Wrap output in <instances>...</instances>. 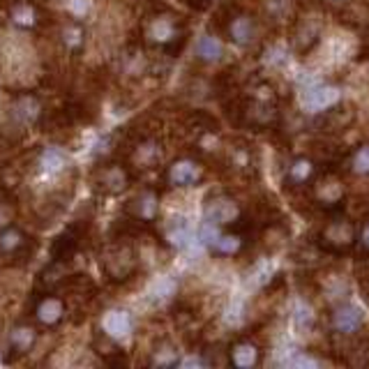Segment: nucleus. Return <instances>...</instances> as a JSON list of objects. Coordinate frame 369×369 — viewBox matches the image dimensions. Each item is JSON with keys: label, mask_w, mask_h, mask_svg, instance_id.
Returning a JSON list of instances; mask_svg holds the SVG:
<instances>
[{"label": "nucleus", "mask_w": 369, "mask_h": 369, "mask_svg": "<svg viewBox=\"0 0 369 369\" xmlns=\"http://www.w3.org/2000/svg\"><path fill=\"white\" fill-rule=\"evenodd\" d=\"M155 240L160 243L162 247H169V249H187L192 243V228L187 224L184 217H171L169 221L164 224V228L160 231L157 228Z\"/></svg>", "instance_id": "obj_27"}, {"label": "nucleus", "mask_w": 369, "mask_h": 369, "mask_svg": "<svg viewBox=\"0 0 369 369\" xmlns=\"http://www.w3.org/2000/svg\"><path fill=\"white\" fill-rule=\"evenodd\" d=\"M321 164L309 155H295L293 160L286 164L284 171V192L293 194V197H302L307 187L319 175Z\"/></svg>", "instance_id": "obj_21"}, {"label": "nucleus", "mask_w": 369, "mask_h": 369, "mask_svg": "<svg viewBox=\"0 0 369 369\" xmlns=\"http://www.w3.org/2000/svg\"><path fill=\"white\" fill-rule=\"evenodd\" d=\"M332 3H346V0H332Z\"/></svg>", "instance_id": "obj_41"}, {"label": "nucleus", "mask_w": 369, "mask_h": 369, "mask_svg": "<svg viewBox=\"0 0 369 369\" xmlns=\"http://www.w3.org/2000/svg\"><path fill=\"white\" fill-rule=\"evenodd\" d=\"M323 33V14L321 5L314 0H298L293 7V16L289 21V46L298 58L307 55L316 49Z\"/></svg>", "instance_id": "obj_4"}, {"label": "nucleus", "mask_w": 369, "mask_h": 369, "mask_svg": "<svg viewBox=\"0 0 369 369\" xmlns=\"http://www.w3.org/2000/svg\"><path fill=\"white\" fill-rule=\"evenodd\" d=\"M138 180V175L129 169V164L123 162L120 157H106V160H97V164L90 171V187L97 197H120L125 194L132 184Z\"/></svg>", "instance_id": "obj_8"}, {"label": "nucleus", "mask_w": 369, "mask_h": 369, "mask_svg": "<svg viewBox=\"0 0 369 369\" xmlns=\"http://www.w3.org/2000/svg\"><path fill=\"white\" fill-rule=\"evenodd\" d=\"M201 243L210 249L212 256L217 258H236L240 254H245L249 247H252L256 233H249V231H240V228H219L215 224H208L203 221V226L199 231Z\"/></svg>", "instance_id": "obj_10"}, {"label": "nucleus", "mask_w": 369, "mask_h": 369, "mask_svg": "<svg viewBox=\"0 0 369 369\" xmlns=\"http://www.w3.org/2000/svg\"><path fill=\"white\" fill-rule=\"evenodd\" d=\"M7 23H12L16 31L42 35L51 31L55 18L40 0H5Z\"/></svg>", "instance_id": "obj_12"}, {"label": "nucleus", "mask_w": 369, "mask_h": 369, "mask_svg": "<svg viewBox=\"0 0 369 369\" xmlns=\"http://www.w3.org/2000/svg\"><path fill=\"white\" fill-rule=\"evenodd\" d=\"M101 275L111 286H127L141 275V258L136 252V240L123 236H109L99 249Z\"/></svg>", "instance_id": "obj_3"}, {"label": "nucleus", "mask_w": 369, "mask_h": 369, "mask_svg": "<svg viewBox=\"0 0 369 369\" xmlns=\"http://www.w3.org/2000/svg\"><path fill=\"white\" fill-rule=\"evenodd\" d=\"M162 197H164V189L160 184H145V187H141L125 201L123 215L134 219L136 224H141L143 228L157 233V221H160V215H162Z\"/></svg>", "instance_id": "obj_14"}, {"label": "nucleus", "mask_w": 369, "mask_h": 369, "mask_svg": "<svg viewBox=\"0 0 369 369\" xmlns=\"http://www.w3.org/2000/svg\"><path fill=\"white\" fill-rule=\"evenodd\" d=\"M226 365L236 367V369H254L263 363L265 356V346L263 341L258 339L252 332H245V335L233 337L226 344Z\"/></svg>", "instance_id": "obj_20"}, {"label": "nucleus", "mask_w": 369, "mask_h": 369, "mask_svg": "<svg viewBox=\"0 0 369 369\" xmlns=\"http://www.w3.org/2000/svg\"><path fill=\"white\" fill-rule=\"evenodd\" d=\"M358 284H360V289H363L365 300L369 302V263L358 270Z\"/></svg>", "instance_id": "obj_38"}, {"label": "nucleus", "mask_w": 369, "mask_h": 369, "mask_svg": "<svg viewBox=\"0 0 369 369\" xmlns=\"http://www.w3.org/2000/svg\"><path fill=\"white\" fill-rule=\"evenodd\" d=\"M92 236V219H74L72 224L60 231L58 236L51 240L49 245V261L53 263H62V265H70L77 254L86 245V240Z\"/></svg>", "instance_id": "obj_15"}, {"label": "nucleus", "mask_w": 369, "mask_h": 369, "mask_svg": "<svg viewBox=\"0 0 369 369\" xmlns=\"http://www.w3.org/2000/svg\"><path fill=\"white\" fill-rule=\"evenodd\" d=\"M289 363H291V367H298V369H314L321 365V360L314 353H309V351H298Z\"/></svg>", "instance_id": "obj_36"}, {"label": "nucleus", "mask_w": 369, "mask_h": 369, "mask_svg": "<svg viewBox=\"0 0 369 369\" xmlns=\"http://www.w3.org/2000/svg\"><path fill=\"white\" fill-rule=\"evenodd\" d=\"M363 326H365L363 312L353 307V304H339L330 314V328L339 337H353L363 330Z\"/></svg>", "instance_id": "obj_24"}, {"label": "nucleus", "mask_w": 369, "mask_h": 369, "mask_svg": "<svg viewBox=\"0 0 369 369\" xmlns=\"http://www.w3.org/2000/svg\"><path fill=\"white\" fill-rule=\"evenodd\" d=\"M245 212L247 210H243V206H240L233 194H228L224 189L210 192L206 201H203V219L219 228L233 226Z\"/></svg>", "instance_id": "obj_18"}, {"label": "nucleus", "mask_w": 369, "mask_h": 369, "mask_svg": "<svg viewBox=\"0 0 369 369\" xmlns=\"http://www.w3.org/2000/svg\"><path fill=\"white\" fill-rule=\"evenodd\" d=\"M337 101H341V92L337 86H330V83H319V86H312L302 92V109L314 116L335 106Z\"/></svg>", "instance_id": "obj_25"}, {"label": "nucleus", "mask_w": 369, "mask_h": 369, "mask_svg": "<svg viewBox=\"0 0 369 369\" xmlns=\"http://www.w3.org/2000/svg\"><path fill=\"white\" fill-rule=\"evenodd\" d=\"M16 206H18L16 192L0 187V228H5L7 224H12V221H14Z\"/></svg>", "instance_id": "obj_34"}, {"label": "nucleus", "mask_w": 369, "mask_h": 369, "mask_svg": "<svg viewBox=\"0 0 369 369\" xmlns=\"http://www.w3.org/2000/svg\"><path fill=\"white\" fill-rule=\"evenodd\" d=\"M215 166L221 175H228V178L243 182H256L258 175H261L256 145L243 136H233L226 143H221L217 160L210 169H215Z\"/></svg>", "instance_id": "obj_5"}, {"label": "nucleus", "mask_w": 369, "mask_h": 369, "mask_svg": "<svg viewBox=\"0 0 369 369\" xmlns=\"http://www.w3.org/2000/svg\"><path fill=\"white\" fill-rule=\"evenodd\" d=\"M358 58L360 60H369V28L360 37V46H358Z\"/></svg>", "instance_id": "obj_39"}, {"label": "nucleus", "mask_w": 369, "mask_h": 369, "mask_svg": "<svg viewBox=\"0 0 369 369\" xmlns=\"http://www.w3.org/2000/svg\"><path fill=\"white\" fill-rule=\"evenodd\" d=\"M37 249H40L37 236L28 233L16 221L0 228V258L7 268H26L35 258Z\"/></svg>", "instance_id": "obj_11"}, {"label": "nucleus", "mask_w": 369, "mask_h": 369, "mask_svg": "<svg viewBox=\"0 0 369 369\" xmlns=\"http://www.w3.org/2000/svg\"><path fill=\"white\" fill-rule=\"evenodd\" d=\"M358 243V224L353 219L344 217L341 212L330 215V219L319 228L314 238V247L328 256H346L353 252Z\"/></svg>", "instance_id": "obj_9"}, {"label": "nucleus", "mask_w": 369, "mask_h": 369, "mask_svg": "<svg viewBox=\"0 0 369 369\" xmlns=\"http://www.w3.org/2000/svg\"><path fill=\"white\" fill-rule=\"evenodd\" d=\"M307 199L309 206L323 212V215H337V212H344L346 201H348V192L344 184V175L341 169L335 166H321L319 175L314 178V182L307 187V192L302 194Z\"/></svg>", "instance_id": "obj_6"}, {"label": "nucleus", "mask_w": 369, "mask_h": 369, "mask_svg": "<svg viewBox=\"0 0 369 369\" xmlns=\"http://www.w3.org/2000/svg\"><path fill=\"white\" fill-rule=\"evenodd\" d=\"M70 169L67 153L62 148H40L35 157V171H40L42 175H60L62 171Z\"/></svg>", "instance_id": "obj_29"}, {"label": "nucleus", "mask_w": 369, "mask_h": 369, "mask_svg": "<svg viewBox=\"0 0 369 369\" xmlns=\"http://www.w3.org/2000/svg\"><path fill=\"white\" fill-rule=\"evenodd\" d=\"M194 55H197V60L203 62V65L219 62L221 55H224V44H221V40L217 35L206 33L203 37H199L197 49H194Z\"/></svg>", "instance_id": "obj_32"}, {"label": "nucleus", "mask_w": 369, "mask_h": 369, "mask_svg": "<svg viewBox=\"0 0 369 369\" xmlns=\"http://www.w3.org/2000/svg\"><path fill=\"white\" fill-rule=\"evenodd\" d=\"M208 175V164L194 153H182L175 157L171 164L164 166L162 171V184L166 189H187V187H199Z\"/></svg>", "instance_id": "obj_13"}, {"label": "nucleus", "mask_w": 369, "mask_h": 369, "mask_svg": "<svg viewBox=\"0 0 369 369\" xmlns=\"http://www.w3.org/2000/svg\"><path fill=\"white\" fill-rule=\"evenodd\" d=\"M358 109L351 101H337L335 106L326 109L323 114H316V127L323 134H341L356 125Z\"/></svg>", "instance_id": "obj_22"}, {"label": "nucleus", "mask_w": 369, "mask_h": 369, "mask_svg": "<svg viewBox=\"0 0 369 369\" xmlns=\"http://www.w3.org/2000/svg\"><path fill=\"white\" fill-rule=\"evenodd\" d=\"M341 162H344L346 173H353L358 178H369V143H360L353 150H348Z\"/></svg>", "instance_id": "obj_33"}, {"label": "nucleus", "mask_w": 369, "mask_h": 369, "mask_svg": "<svg viewBox=\"0 0 369 369\" xmlns=\"http://www.w3.org/2000/svg\"><path fill=\"white\" fill-rule=\"evenodd\" d=\"M42 328H37L35 323L23 316L12 323V328L7 330V344H5V363L16 365L23 358H28L35 351L37 341H40Z\"/></svg>", "instance_id": "obj_17"}, {"label": "nucleus", "mask_w": 369, "mask_h": 369, "mask_svg": "<svg viewBox=\"0 0 369 369\" xmlns=\"http://www.w3.org/2000/svg\"><path fill=\"white\" fill-rule=\"evenodd\" d=\"M136 40L141 42L148 51L157 55L175 60L184 51L192 28L187 16L171 7L164 0H145L141 9V21L136 26Z\"/></svg>", "instance_id": "obj_1"}, {"label": "nucleus", "mask_w": 369, "mask_h": 369, "mask_svg": "<svg viewBox=\"0 0 369 369\" xmlns=\"http://www.w3.org/2000/svg\"><path fill=\"white\" fill-rule=\"evenodd\" d=\"M26 316L42 330H58L70 319V300L60 291L35 286L26 304Z\"/></svg>", "instance_id": "obj_7"}, {"label": "nucleus", "mask_w": 369, "mask_h": 369, "mask_svg": "<svg viewBox=\"0 0 369 369\" xmlns=\"http://www.w3.org/2000/svg\"><path fill=\"white\" fill-rule=\"evenodd\" d=\"M101 330L106 332L109 337H114V339H125L132 335V330H134V319H132V314H129L127 309H111L104 321H101Z\"/></svg>", "instance_id": "obj_30"}, {"label": "nucleus", "mask_w": 369, "mask_h": 369, "mask_svg": "<svg viewBox=\"0 0 369 369\" xmlns=\"http://www.w3.org/2000/svg\"><path fill=\"white\" fill-rule=\"evenodd\" d=\"M337 363L341 365H353V367H367L369 365V337L353 335L348 337V344L344 351H339Z\"/></svg>", "instance_id": "obj_31"}, {"label": "nucleus", "mask_w": 369, "mask_h": 369, "mask_svg": "<svg viewBox=\"0 0 369 369\" xmlns=\"http://www.w3.org/2000/svg\"><path fill=\"white\" fill-rule=\"evenodd\" d=\"M182 3L187 5L189 9H194V12H206V9L212 7L215 0H182Z\"/></svg>", "instance_id": "obj_40"}, {"label": "nucleus", "mask_w": 369, "mask_h": 369, "mask_svg": "<svg viewBox=\"0 0 369 369\" xmlns=\"http://www.w3.org/2000/svg\"><path fill=\"white\" fill-rule=\"evenodd\" d=\"M356 245L360 247V254L367 258L369 256V217L363 221V226L358 228V243Z\"/></svg>", "instance_id": "obj_37"}, {"label": "nucleus", "mask_w": 369, "mask_h": 369, "mask_svg": "<svg viewBox=\"0 0 369 369\" xmlns=\"http://www.w3.org/2000/svg\"><path fill=\"white\" fill-rule=\"evenodd\" d=\"M46 109L49 106H46V99L42 92L14 90L12 97H9V123L21 129L40 127Z\"/></svg>", "instance_id": "obj_16"}, {"label": "nucleus", "mask_w": 369, "mask_h": 369, "mask_svg": "<svg viewBox=\"0 0 369 369\" xmlns=\"http://www.w3.org/2000/svg\"><path fill=\"white\" fill-rule=\"evenodd\" d=\"M348 148L337 141L332 134H323L319 138H314L309 143V157H314L321 166H335V164H341V160L346 157Z\"/></svg>", "instance_id": "obj_26"}, {"label": "nucleus", "mask_w": 369, "mask_h": 369, "mask_svg": "<svg viewBox=\"0 0 369 369\" xmlns=\"http://www.w3.org/2000/svg\"><path fill=\"white\" fill-rule=\"evenodd\" d=\"M145 367H160V369H166V367H178L180 365V348L173 344L169 337H157L153 341L150 351H148V358L143 360Z\"/></svg>", "instance_id": "obj_28"}, {"label": "nucleus", "mask_w": 369, "mask_h": 369, "mask_svg": "<svg viewBox=\"0 0 369 369\" xmlns=\"http://www.w3.org/2000/svg\"><path fill=\"white\" fill-rule=\"evenodd\" d=\"M55 42H58L62 55L72 62H77L88 46V28L79 16H65L60 23L53 21Z\"/></svg>", "instance_id": "obj_19"}, {"label": "nucleus", "mask_w": 369, "mask_h": 369, "mask_svg": "<svg viewBox=\"0 0 369 369\" xmlns=\"http://www.w3.org/2000/svg\"><path fill=\"white\" fill-rule=\"evenodd\" d=\"M178 295V286H175L173 280H169V277H164V280H160V284L155 286V291H153V298L155 300H171Z\"/></svg>", "instance_id": "obj_35"}, {"label": "nucleus", "mask_w": 369, "mask_h": 369, "mask_svg": "<svg viewBox=\"0 0 369 369\" xmlns=\"http://www.w3.org/2000/svg\"><path fill=\"white\" fill-rule=\"evenodd\" d=\"M90 351L99 358L101 365L106 367H129V356L127 351L120 346V341L109 337L104 330H97L90 339Z\"/></svg>", "instance_id": "obj_23"}, {"label": "nucleus", "mask_w": 369, "mask_h": 369, "mask_svg": "<svg viewBox=\"0 0 369 369\" xmlns=\"http://www.w3.org/2000/svg\"><path fill=\"white\" fill-rule=\"evenodd\" d=\"M263 18L256 9L247 7L243 0H221L210 18V31L224 37L238 49H252L261 42Z\"/></svg>", "instance_id": "obj_2"}]
</instances>
